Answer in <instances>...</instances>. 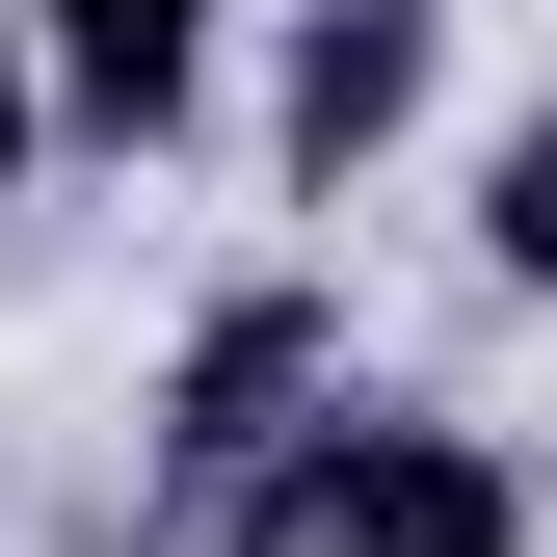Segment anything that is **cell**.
I'll return each instance as SVG.
<instances>
[{
	"instance_id": "obj_1",
	"label": "cell",
	"mask_w": 557,
	"mask_h": 557,
	"mask_svg": "<svg viewBox=\"0 0 557 557\" xmlns=\"http://www.w3.org/2000/svg\"><path fill=\"white\" fill-rule=\"evenodd\" d=\"M213 557H531V451L425 425V398H319V425L213 505Z\"/></svg>"
},
{
	"instance_id": "obj_2",
	"label": "cell",
	"mask_w": 557,
	"mask_h": 557,
	"mask_svg": "<svg viewBox=\"0 0 557 557\" xmlns=\"http://www.w3.org/2000/svg\"><path fill=\"white\" fill-rule=\"evenodd\" d=\"M319 398H345V293H319V265H265V293L186 319V372H160V478H186V505H239Z\"/></svg>"
},
{
	"instance_id": "obj_3",
	"label": "cell",
	"mask_w": 557,
	"mask_h": 557,
	"mask_svg": "<svg viewBox=\"0 0 557 557\" xmlns=\"http://www.w3.org/2000/svg\"><path fill=\"white\" fill-rule=\"evenodd\" d=\"M451 81V0H293V53H265V133H293V186H372L398 133Z\"/></svg>"
},
{
	"instance_id": "obj_6",
	"label": "cell",
	"mask_w": 557,
	"mask_h": 557,
	"mask_svg": "<svg viewBox=\"0 0 557 557\" xmlns=\"http://www.w3.org/2000/svg\"><path fill=\"white\" fill-rule=\"evenodd\" d=\"M27 160H53V53H27V0H0V213H27Z\"/></svg>"
},
{
	"instance_id": "obj_4",
	"label": "cell",
	"mask_w": 557,
	"mask_h": 557,
	"mask_svg": "<svg viewBox=\"0 0 557 557\" xmlns=\"http://www.w3.org/2000/svg\"><path fill=\"white\" fill-rule=\"evenodd\" d=\"M213 27H239V0H27V53H53V133H133V160H160V133L213 107Z\"/></svg>"
},
{
	"instance_id": "obj_5",
	"label": "cell",
	"mask_w": 557,
	"mask_h": 557,
	"mask_svg": "<svg viewBox=\"0 0 557 557\" xmlns=\"http://www.w3.org/2000/svg\"><path fill=\"white\" fill-rule=\"evenodd\" d=\"M478 265H505V293H557V107L478 133Z\"/></svg>"
}]
</instances>
